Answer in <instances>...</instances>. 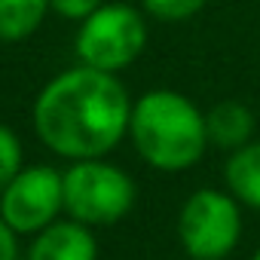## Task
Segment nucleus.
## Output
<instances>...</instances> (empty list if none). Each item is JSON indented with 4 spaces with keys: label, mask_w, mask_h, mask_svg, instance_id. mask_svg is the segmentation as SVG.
Returning a JSON list of instances; mask_svg holds the SVG:
<instances>
[{
    "label": "nucleus",
    "mask_w": 260,
    "mask_h": 260,
    "mask_svg": "<svg viewBox=\"0 0 260 260\" xmlns=\"http://www.w3.org/2000/svg\"><path fill=\"white\" fill-rule=\"evenodd\" d=\"M132 104L116 74L74 64L37 92L31 107L34 135L68 162L104 159L128 138Z\"/></svg>",
    "instance_id": "1"
},
{
    "label": "nucleus",
    "mask_w": 260,
    "mask_h": 260,
    "mask_svg": "<svg viewBox=\"0 0 260 260\" xmlns=\"http://www.w3.org/2000/svg\"><path fill=\"white\" fill-rule=\"evenodd\" d=\"M128 141L156 172H187L208 150L205 113L175 89H150L132 104Z\"/></svg>",
    "instance_id": "2"
},
{
    "label": "nucleus",
    "mask_w": 260,
    "mask_h": 260,
    "mask_svg": "<svg viewBox=\"0 0 260 260\" xmlns=\"http://www.w3.org/2000/svg\"><path fill=\"white\" fill-rule=\"evenodd\" d=\"M138 187L125 169L104 159H80L64 169V214L83 226H113L135 208Z\"/></svg>",
    "instance_id": "3"
},
{
    "label": "nucleus",
    "mask_w": 260,
    "mask_h": 260,
    "mask_svg": "<svg viewBox=\"0 0 260 260\" xmlns=\"http://www.w3.org/2000/svg\"><path fill=\"white\" fill-rule=\"evenodd\" d=\"M147 46V19L144 10L128 4H107L86 16L74 37L77 64L119 74L128 64H135Z\"/></svg>",
    "instance_id": "4"
},
{
    "label": "nucleus",
    "mask_w": 260,
    "mask_h": 260,
    "mask_svg": "<svg viewBox=\"0 0 260 260\" xmlns=\"http://www.w3.org/2000/svg\"><path fill=\"white\" fill-rule=\"evenodd\" d=\"M242 239V205L230 190L199 187L178 211V242L190 260H226Z\"/></svg>",
    "instance_id": "5"
},
{
    "label": "nucleus",
    "mask_w": 260,
    "mask_h": 260,
    "mask_svg": "<svg viewBox=\"0 0 260 260\" xmlns=\"http://www.w3.org/2000/svg\"><path fill=\"white\" fill-rule=\"evenodd\" d=\"M64 214V172L37 162L25 166L0 193V217L19 236H37Z\"/></svg>",
    "instance_id": "6"
},
{
    "label": "nucleus",
    "mask_w": 260,
    "mask_h": 260,
    "mask_svg": "<svg viewBox=\"0 0 260 260\" xmlns=\"http://www.w3.org/2000/svg\"><path fill=\"white\" fill-rule=\"evenodd\" d=\"M25 260H98V239L92 226L77 220H55L37 236L25 251Z\"/></svg>",
    "instance_id": "7"
},
{
    "label": "nucleus",
    "mask_w": 260,
    "mask_h": 260,
    "mask_svg": "<svg viewBox=\"0 0 260 260\" xmlns=\"http://www.w3.org/2000/svg\"><path fill=\"white\" fill-rule=\"evenodd\" d=\"M254 110L236 98L217 101L208 113H205V132H208V147L223 150V153H236L239 147L254 141Z\"/></svg>",
    "instance_id": "8"
},
{
    "label": "nucleus",
    "mask_w": 260,
    "mask_h": 260,
    "mask_svg": "<svg viewBox=\"0 0 260 260\" xmlns=\"http://www.w3.org/2000/svg\"><path fill=\"white\" fill-rule=\"evenodd\" d=\"M223 184L242 208L260 211V141H251L236 153H226Z\"/></svg>",
    "instance_id": "9"
},
{
    "label": "nucleus",
    "mask_w": 260,
    "mask_h": 260,
    "mask_svg": "<svg viewBox=\"0 0 260 260\" xmlns=\"http://www.w3.org/2000/svg\"><path fill=\"white\" fill-rule=\"evenodd\" d=\"M49 10V0H0V40H28L40 31Z\"/></svg>",
    "instance_id": "10"
},
{
    "label": "nucleus",
    "mask_w": 260,
    "mask_h": 260,
    "mask_svg": "<svg viewBox=\"0 0 260 260\" xmlns=\"http://www.w3.org/2000/svg\"><path fill=\"white\" fill-rule=\"evenodd\" d=\"M25 169V150L19 135L13 132L10 125L0 122V193L10 187V181Z\"/></svg>",
    "instance_id": "11"
},
{
    "label": "nucleus",
    "mask_w": 260,
    "mask_h": 260,
    "mask_svg": "<svg viewBox=\"0 0 260 260\" xmlns=\"http://www.w3.org/2000/svg\"><path fill=\"white\" fill-rule=\"evenodd\" d=\"M205 4L208 0H141V10L156 22L178 25V22H187L196 13H202Z\"/></svg>",
    "instance_id": "12"
},
{
    "label": "nucleus",
    "mask_w": 260,
    "mask_h": 260,
    "mask_svg": "<svg viewBox=\"0 0 260 260\" xmlns=\"http://www.w3.org/2000/svg\"><path fill=\"white\" fill-rule=\"evenodd\" d=\"M104 4L107 0H49L52 13H58L61 19H71V22H83L86 16H92Z\"/></svg>",
    "instance_id": "13"
},
{
    "label": "nucleus",
    "mask_w": 260,
    "mask_h": 260,
    "mask_svg": "<svg viewBox=\"0 0 260 260\" xmlns=\"http://www.w3.org/2000/svg\"><path fill=\"white\" fill-rule=\"evenodd\" d=\"M22 248H19V233L0 217V260H19Z\"/></svg>",
    "instance_id": "14"
},
{
    "label": "nucleus",
    "mask_w": 260,
    "mask_h": 260,
    "mask_svg": "<svg viewBox=\"0 0 260 260\" xmlns=\"http://www.w3.org/2000/svg\"><path fill=\"white\" fill-rule=\"evenodd\" d=\"M251 260H260V248H257V251H254V254H251Z\"/></svg>",
    "instance_id": "15"
}]
</instances>
